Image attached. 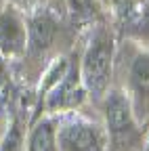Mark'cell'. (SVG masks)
<instances>
[{
    "instance_id": "1",
    "label": "cell",
    "mask_w": 149,
    "mask_h": 151,
    "mask_svg": "<svg viewBox=\"0 0 149 151\" xmlns=\"http://www.w3.org/2000/svg\"><path fill=\"white\" fill-rule=\"evenodd\" d=\"M114 59H116V40L107 27H95L90 34L86 48L80 57V73L86 92L90 99L101 101L114 76Z\"/></svg>"
},
{
    "instance_id": "2",
    "label": "cell",
    "mask_w": 149,
    "mask_h": 151,
    "mask_svg": "<svg viewBox=\"0 0 149 151\" xmlns=\"http://www.w3.org/2000/svg\"><path fill=\"white\" fill-rule=\"evenodd\" d=\"M103 101V128L109 151H135L141 145V124L124 90L109 88Z\"/></svg>"
},
{
    "instance_id": "3",
    "label": "cell",
    "mask_w": 149,
    "mask_h": 151,
    "mask_svg": "<svg viewBox=\"0 0 149 151\" xmlns=\"http://www.w3.org/2000/svg\"><path fill=\"white\" fill-rule=\"evenodd\" d=\"M57 147L59 151H109L105 128L80 116L59 120Z\"/></svg>"
},
{
    "instance_id": "4",
    "label": "cell",
    "mask_w": 149,
    "mask_h": 151,
    "mask_svg": "<svg viewBox=\"0 0 149 151\" xmlns=\"http://www.w3.org/2000/svg\"><path fill=\"white\" fill-rule=\"evenodd\" d=\"M44 97V109L48 113H63V111H76L88 97L86 86L82 82L80 73V59L71 57L65 73L55 82Z\"/></svg>"
},
{
    "instance_id": "5",
    "label": "cell",
    "mask_w": 149,
    "mask_h": 151,
    "mask_svg": "<svg viewBox=\"0 0 149 151\" xmlns=\"http://www.w3.org/2000/svg\"><path fill=\"white\" fill-rule=\"evenodd\" d=\"M128 90L126 97L135 111L139 124L149 120V50H143L132 57L128 65Z\"/></svg>"
},
{
    "instance_id": "6",
    "label": "cell",
    "mask_w": 149,
    "mask_h": 151,
    "mask_svg": "<svg viewBox=\"0 0 149 151\" xmlns=\"http://www.w3.org/2000/svg\"><path fill=\"white\" fill-rule=\"evenodd\" d=\"M120 32L149 46V0H111Z\"/></svg>"
},
{
    "instance_id": "7",
    "label": "cell",
    "mask_w": 149,
    "mask_h": 151,
    "mask_svg": "<svg viewBox=\"0 0 149 151\" xmlns=\"http://www.w3.org/2000/svg\"><path fill=\"white\" fill-rule=\"evenodd\" d=\"M27 48V19L15 4L0 11V50L9 59H19Z\"/></svg>"
},
{
    "instance_id": "8",
    "label": "cell",
    "mask_w": 149,
    "mask_h": 151,
    "mask_svg": "<svg viewBox=\"0 0 149 151\" xmlns=\"http://www.w3.org/2000/svg\"><path fill=\"white\" fill-rule=\"evenodd\" d=\"M61 27L59 21L48 11H38L34 17L27 19V48L25 55L32 57H44L57 42ZM23 55V57H25Z\"/></svg>"
},
{
    "instance_id": "9",
    "label": "cell",
    "mask_w": 149,
    "mask_h": 151,
    "mask_svg": "<svg viewBox=\"0 0 149 151\" xmlns=\"http://www.w3.org/2000/svg\"><path fill=\"white\" fill-rule=\"evenodd\" d=\"M57 118H44L30 130L25 151H59L57 147Z\"/></svg>"
},
{
    "instance_id": "10",
    "label": "cell",
    "mask_w": 149,
    "mask_h": 151,
    "mask_svg": "<svg viewBox=\"0 0 149 151\" xmlns=\"http://www.w3.org/2000/svg\"><path fill=\"white\" fill-rule=\"evenodd\" d=\"M25 134H23V124L19 118H13L11 126L6 128V134L0 141V151H23Z\"/></svg>"
},
{
    "instance_id": "11",
    "label": "cell",
    "mask_w": 149,
    "mask_h": 151,
    "mask_svg": "<svg viewBox=\"0 0 149 151\" xmlns=\"http://www.w3.org/2000/svg\"><path fill=\"white\" fill-rule=\"evenodd\" d=\"M73 21H90L99 13V0H67Z\"/></svg>"
},
{
    "instance_id": "12",
    "label": "cell",
    "mask_w": 149,
    "mask_h": 151,
    "mask_svg": "<svg viewBox=\"0 0 149 151\" xmlns=\"http://www.w3.org/2000/svg\"><path fill=\"white\" fill-rule=\"evenodd\" d=\"M6 78H9V63L2 50H0V82H6Z\"/></svg>"
},
{
    "instance_id": "13",
    "label": "cell",
    "mask_w": 149,
    "mask_h": 151,
    "mask_svg": "<svg viewBox=\"0 0 149 151\" xmlns=\"http://www.w3.org/2000/svg\"><path fill=\"white\" fill-rule=\"evenodd\" d=\"M9 2H11V4H15V6H17V4H25V2H27V0H9Z\"/></svg>"
},
{
    "instance_id": "14",
    "label": "cell",
    "mask_w": 149,
    "mask_h": 151,
    "mask_svg": "<svg viewBox=\"0 0 149 151\" xmlns=\"http://www.w3.org/2000/svg\"><path fill=\"white\" fill-rule=\"evenodd\" d=\"M145 151H149V141H147V147H145Z\"/></svg>"
}]
</instances>
